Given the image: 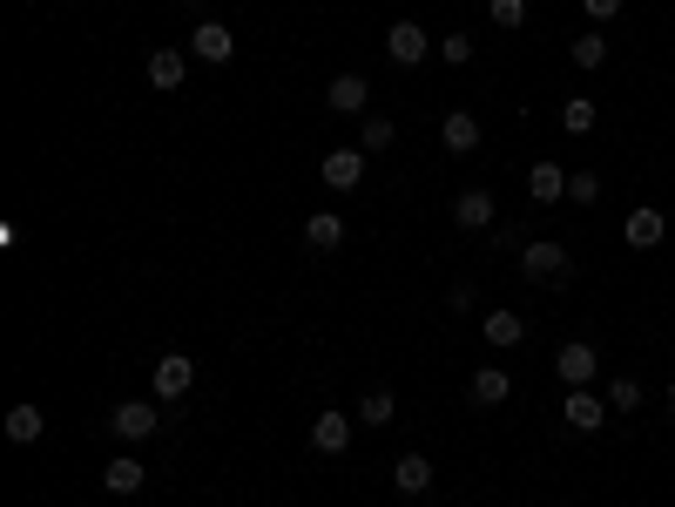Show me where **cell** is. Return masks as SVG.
<instances>
[{
    "instance_id": "cell-1",
    "label": "cell",
    "mask_w": 675,
    "mask_h": 507,
    "mask_svg": "<svg viewBox=\"0 0 675 507\" xmlns=\"http://www.w3.org/2000/svg\"><path fill=\"white\" fill-rule=\"evenodd\" d=\"M521 270L534 285H554V291L574 285V257H568V244H554V238H527L521 244Z\"/></svg>"
},
{
    "instance_id": "cell-2",
    "label": "cell",
    "mask_w": 675,
    "mask_h": 507,
    "mask_svg": "<svg viewBox=\"0 0 675 507\" xmlns=\"http://www.w3.org/2000/svg\"><path fill=\"white\" fill-rule=\"evenodd\" d=\"M155 426H163V413H155L149 400H123L108 413V434L123 440V447H142V440H155Z\"/></svg>"
},
{
    "instance_id": "cell-3",
    "label": "cell",
    "mask_w": 675,
    "mask_h": 507,
    "mask_svg": "<svg viewBox=\"0 0 675 507\" xmlns=\"http://www.w3.org/2000/svg\"><path fill=\"white\" fill-rule=\"evenodd\" d=\"M554 379H561L568 393H574V385H594V379H602V353H594L587 338H568L561 353H554Z\"/></svg>"
},
{
    "instance_id": "cell-4",
    "label": "cell",
    "mask_w": 675,
    "mask_h": 507,
    "mask_svg": "<svg viewBox=\"0 0 675 507\" xmlns=\"http://www.w3.org/2000/svg\"><path fill=\"white\" fill-rule=\"evenodd\" d=\"M385 55L399 61V68H419L426 55H440V42H432L419 21H392V27H385Z\"/></svg>"
},
{
    "instance_id": "cell-5",
    "label": "cell",
    "mask_w": 675,
    "mask_h": 507,
    "mask_svg": "<svg viewBox=\"0 0 675 507\" xmlns=\"http://www.w3.org/2000/svg\"><path fill=\"white\" fill-rule=\"evenodd\" d=\"M561 419L574 426V434H602L615 413H608V393H587V385H574V393L561 400Z\"/></svg>"
},
{
    "instance_id": "cell-6",
    "label": "cell",
    "mask_w": 675,
    "mask_h": 507,
    "mask_svg": "<svg viewBox=\"0 0 675 507\" xmlns=\"http://www.w3.org/2000/svg\"><path fill=\"white\" fill-rule=\"evenodd\" d=\"M662 238H668V217H662L655 204H635V210L621 217V244H628V251H655Z\"/></svg>"
},
{
    "instance_id": "cell-7",
    "label": "cell",
    "mask_w": 675,
    "mask_h": 507,
    "mask_svg": "<svg viewBox=\"0 0 675 507\" xmlns=\"http://www.w3.org/2000/svg\"><path fill=\"white\" fill-rule=\"evenodd\" d=\"M317 176H325V189H359L365 183V149H325V163H317Z\"/></svg>"
},
{
    "instance_id": "cell-8",
    "label": "cell",
    "mask_w": 675,
    "mask_h": 507,
    "mask_svg": "<svg viewBox=\"0 0 675 507\" xmlns=\"http://www.w3.org/2000/svg\"><path fill=\"white\" fill-rule=\"evenodd\" d=\"M149 379H155V400H183L189 385H196V359L189 353H163Z\"/></svg>"
},
{
    "instance_id": "cell-9",
    "label": "cell",
    "mask_w": 675,
    "mask_h": 507,
    "mask_svg": "<svg viewBox=\"0 0 675 507\" xmlns=\"http://www.w3.org/2000/svg\"><path fill=\"white\" fill-rule=\"evenodd\" d=\"M189 55L217 68V61H230V55H236V34H230L223 21H196V34H189Z\"/></svg>"
},
{
    "instance_id": "cell-10",
    "label": "cell",
    "mask_w": 675,
    "mask_h": 507,
    "mask_svg": "<svg viewBox=\"0 0 675 507\" xmlns=\"http://www.w3.org/2000/svg\"><path fill=\"white\" fill-rule=\"evenodd\" d=\"M365 102H372L365 74H331V89H325V108H331V115H365Z\"/></svg>"
},
{
    "instance_id": "cell-11",
    "label": "cell",
    "mask_w": 675,
    "mask_h": 507,
    "mask_svg": "<svg viewBox=\"0 0 675 507\" xmlns=\"http://www.w3.org/2000/svg\"><path fill=\"white\" fill-rule=\"evenodd\" d=\"M440 142H446V155H473V149H480V115H473V108H446Z\"/></svg>"
},
{
    "instance_id": "cell-12",
    "label": "cell",
    "mask_w": 675,
    "mask_h": 507,
    "mask_svg": "<svg viewBox=\"0 0 675 507\" xmlns=\"http://www.w3.org/2000/svg\"><path fill=\"white\" fill-rule=\"evenodd\" d=\"M507 393H513L507 366H473V379H466V400L473 406H507Z\"/></svg>"
},
{
    "instance_id": "cell-13",
    "label": "cell",
    "mask_w": 675,
    "mask_h": 507,
    "mask_svg": "<svg viewBox=\"0 0 675 507\" xmlns=\"http://www.w3.org/2000/svg\"><path fill=\"white\" fill-rule=\"evenodd\" d=\"M345 447H351V419H345V413H317V419H311V453L338 460Z\"/></svg>"
},
{
    "instance_id": "cell-14",
    "label": "cell",
    "mask_w": 675,
    "mask_h": 507,
    "mask_svg": "<svg viewBox=\"0 0 675 507\" xmlns=\"http://www.w3.org/2000/svg\"><path fill=\"white\" fill-rule=\"evenodd\" d=\"M102 487H108V494H142V487H149V466H142L136 453H115V460L102 466Z\"/></svg>"
},
{
    "instance_id": "cell-15",
    "label": "cell",
    "mask_w": 675,
    "mask_h": 507,
    "mask_svg": "<svg viewBox=\"0 0 675 507\" xmlns=\"http://www.w3.org/2000/svg\"><path fill=\"white\" fill-rule=\"evenodd\" d=\"M453 223L459 230H493L500 217H493V197H487V189H459V197H453Z\"/></svg>"
},
{
    "instance_id": "cell-16",
    "label": "cell",
    "mask_w": 675,
    "mask_h": 507,
    "mask_svg": "<svg viewBox=\"0 0 675 507\" xmlns=\"http://www.w3.org/2000/svg\"><path fill=\"white\" fill-rule=\"evenodd\" d=\"M392 487H399L406 500L432 494V460H426V453H399V466H392Z\"/></svg>"
},
{
    "instance_id": "cell-17",
    "label": "cell",
    "mask_w": 675,
    "mask_h": 507,
    "mask_svg": "<svg viewBox=\"0 0 675 507\" xmlns=\"http://www.w3.org/2000/svg\"><path fill=\"white\" fill-rule=\"evenodd\" d=\"M480 332H487V345H493V353H513V345L527 338V319H521V311H487V319H480Z\"/></svg>"
},
{
    "instance_id": "cell-18",
    "label": "cell",
    "mask_w": 675,
    "mask_h": 507,
    "mask_svg": "<svg viewBox=\"0 0 675 507\" xmlns=\"http://www.w3.org/2000/svg\"><path fill=\"white\" fill-rule=\"evenodd\" d=\"M527 197L534 204H561L568 197V170L561 163H527Z\"/></svg>"
},
{
    "instance_id": "cell-19",
    "label": "cell",
    "mask_w": 675,
    "mask_h": 507,
    "mask_svg": "<svg viewBox=\"0 0 675 507\" xmlns=\"http://www.w3.org/2000/svg\"><path fill=\"white\" fill-rule=\"evenodd\" d=\"M183 74H189L183 48H149V82L163 89V95H176V89H183Z\"/></svg>"
},
{
    "instance_id": "cell-20",
    "label": "cell",
    "mask_w": 675,
    "mask_h": 507,
    "mask_svg": "<svg viewBox=\"0 0 675 507\" xmlns=\"http://www.w3.org/2000/svg\"><path fill=\"white\" fill-rule=\"evenodd\" d=\"M304 244H311V251H338V244H345V217H338V210H311V217H304Z\"/></svg>"
},
{
    "instance_id": "cell-21",
    "label": "cell",
    "mask_w": 675,
    "mask_h": 507,
    "mask_svg": "<svg viewBox=\"0 0 675 507\" xmlns=\"http://www.w3.org/2000/svg\"><path fill=\"white\" fill-rule=\"evenodd\" d=\"M0 426H8V440L14 447H34V440H42V406H34V400H21V406H8V419H0Z\"/></svg>"
},
{
    "instance_id": "cell-22",
    "label": "cell",
    "mask_w": 675,
    "mask_h": 507,
    "mask_svg": "<svg viewBox=\"0 0 675 507\" xmlns=\"http://www.w3.org/2000/svg\"><path fill=\"white\" fill-rule=\"evenodd\" d=\"M561 129L568 136H594V129H602V102H594V95H568L561 102Z\"/></svg>"
},
{
    "instance_id": "cell-23",
    "label": "cell",
    "mask_w": 675,
    "mask_h": 507,
    "mask_svg": "<svg viewBox=\"0 0 675 507\" xmlns=\"http://www.w3.org/2000/svg\"><path fill=\"white\" fill-rule=\"evenodd\" d=\"M568 61H574L581 74H594V68H602V61H608V34H602V27H587V34H581V42H568Z\"/></svg>"
},
{
    "instance_id": "cell-24",
    "label": "cell",
    "mask_w": 675,
    "mask_h": 507,
    "mask_svg": "<svg viewBox=\"0 0 675 507\" xmlns=\"http://www.w3.org/2000/svg\"><path fill=\"white\" fill-rule=\"evenodd\" d=\"M642 379H635V372H621V379H608V413H642Z\"/></svg>"
},
{
    "instance_id": "cell-25",
    "label": "cell",
    "mask_w": 675,
    "mask_h": 507,
    "mask_svg": "<svg viewBox=\"0 0 675 507\" xmlns=\"http://www.w3.org/2000/svg\"><path fill=\"white\" fill-rule=\"evenodd\" d=\"M359 419H365V426H392V419H399V400H392L385 385H372V393L359 400Z\"/></svg>"
},
{
    "instance_id": "cell-26",
    "label": "cell",
    "mask_w": 675,
    "mask_h": 507,
    "mask_svg": "<svg viewBox=\"0 0 675 507\" xmlns=\"http://www.w3.org/2000/svg\"><path fill=\"white\" fill-rule=\"evenodd\" d=\"M392 142H399V123H392V115H365V142L359 149L372 155V149H392Z\"/></svg>"
},
{
    "instance_id": "cell-27",
    "label": "cell",
    "mask_w": 675,
    "mask_h": 507,
    "mask_svg": "<svg viewBox=\"0 0 675 507\" xmlns=\"http://www.w3.org/2000/svg\"><path fill=\"white\" fill-rule=\"evenodd\" d=\"M440 61H446V68H466V61H473V34H440Z\"/></svg>"
},
{
    "instance_id": "cell-28",
    "label": "cell",
    "mask_w": 675,
    "mask_h": 507,
    "mask_svg": "<svg viewBox=\"0 0 675 507\" xmlns=\"http://www.w3.org/2000/svg\"><path fill=\"white\" fill-rule=\"evenodd\" d=\"M493 27H527V0H487Z\"/></svg>"
},
{
    "instance_id": "cell-29",
    "label": "cell",
    "mask_w": 675,
    "mask_h": 507,
    "mask_svg": "<svg viewBox=\"0 0 675 507\" xmlns=\"http://www.w3.org/2000/svg\"><path fill=\"white\" fill-rule=\"evenodd\" d=\"M594 197H602V176H594V170H574V176H568V204H594Z\"/></svg>"
},
{
    "instance_id": "cell-30",
    "label": "cell",
    "mask_w": 675,
    "mask_h": 507,
    "mask_svg": "<svg viewBox=\"0 0 675 507\" xmlns=\"http://www.w3.org/2000/svg\"><path fill=\"white\" fill-rule=\"evenodd\" d=\"M581 14L602 27V21H615V14H621V0H581Z\"/></svg>"
},
{
    "instance_id": "cell-31",
    "label": "cell",
    "mask_w": 675,
    "mask_h": 507,
    "mask_svg": "<svg viewBox=\"0 0 675 507\" xmlns=\"http://www.w3.org/2000/svg\"><path fill=\"white\" fill-rule=\"evenodd\" d=\"M668 419H675V379H668Z\"/></svg>"
},
{
    "instance_id": "cell-32",
    "label": "cell",
    "mask_w": 675,
    "mask_h": 507,
    "mask_svg": "<svg viewBox=\"0 0 675 507\" xmlns=\"http://www.w3.org/2000/svg\"><path fill=\"white\" fill-rule=\"evenodd\" d=\"M668 507H675V500H668Z\"/></svg>"
}]
</instances>
